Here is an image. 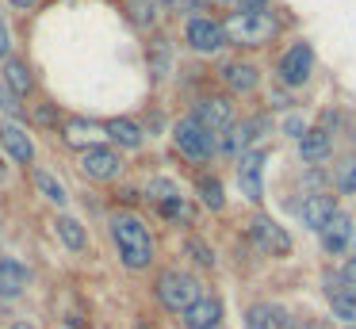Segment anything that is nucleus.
Listing matches in <instances>:
<instances>
[{
	"instance_id": "1",
	"label": "nucleus",
	"mask_w": 356,
	"mask_h": 329,
	"mask_svg": "<svg viewBox=\"0 0 356 329\" xmlns=\"http://www.w3.org/2000/svg\"><path fill=\"white\" fill-rule=\"evenodd\" d=\"M111 237H115L119 260H123L131 272H142V268L154 264V237H149L146 222L131 211L111 214Z\"/></svg>"
},
{
	"instance_id": "2",
	"label": "nucleus",
	"mask_w": 356,
	"mask_h": 329,
	"mask_svg": "<svg viewBox=\"0 0 356 329\" xmlns=\"http://www.w3.org/2000/svg\"><path fill=\"white\" fill-rule=\"evenodd\" d=\"M154 295H157V303H161L165 310L184 314L188 306H192L195 298L203 295V287H200V280H195V275H188V272H177V268H169V272H161V275H157Z\"/></svg>"
},
{
	"instance_id": "3",
	"label": "nucleus",
	"mask_w": 356,
	"mask_h": 329,
	"mask_svg": "<svg viewBox=\"0 0 356 329\" xmlns=\"http://www.w3.org/2000/svg\"><path fill=\"white\" fill-rule=\"evenodd\" d=\"M172 145L180 150V157L195 161V165H207V161L218 153V138L207 134V130L192 119V115L177 119V127H172Z\"/></svg>"
},
{
	"instance_id": "4",
	"label": "nucleus",
	"mask_w": 356,
	"mask_h": 329,
	"mask_svg": "<svg viewBox=\"0 0 356 329\" xmlns=\"http://www.w3.org/2000/svg\"><path fill=\"white\" fill-rule=\"evenodd\" d=\"M276 15L272 12H261V15H230L222 23L226 31V42H238V46H261L276 35Z\"/></svg>"
},
{
	"instance_id": "5",
	"label": "nucleus",
	"mask_w": 356,
	"mask_h": 329,
	"mask_svg": "<svg viewBox=\"0 0 356 329\" xmlns=\"http://www.w3.org/2000/svg\"><path fill=\"white\" fill-rule=\"evenodd\" d=\"M249 237H253V245L261 252H268V257H287V252H291V234H287L276 218H268V214H253Z\"/></svg>"
},
{
	"instance_id": "6",
	"label": "nucleus",
	"mask_w": 356,
	"mask_h": 329,
	"mask_svg": "<svg viewBox=\"0 0 356 329\" xmlns=\"http://www.w3.org/2000/svg\"><path fill=\"white\" fill-rule=\"evenodd\" d=\"M192 119L200 122L207 134H226V130L234 127V104L226 96H203V99H195Z\"/></svg>"
},
{
	"instance_id": "7",
	"label": "nucleus",
	"mask_w": 356,
	"mask_h": 329,
	"mask_svg": "<svg viewBox=\"0 0 356 329\" xmlns=\"http://www.w3.org/2000/svg\"><path fill=\"white\" fill-rule=\"evenodd\" d=\"M184 38H188V46H192L195 54H218L226 46L222 23L211 19V15H192V19L184 23Z\"/></svg>"
},
{
	"instance_id": "8",
	"label": "nucleus",
	"mask_w": 356,
	"mask_h": 329,
	"mask_svg": "<svg viewBox=\"0 0 356 329\" xmlns=\"http://www.w3.org/2000/svg\"><path fill=\"white\" fill-rule=\"evenodd\" d=\"M81 172L96 184H111L123 172V157H119V150H111V145H96V150L81 153Z\"/></svg>"
},
{
	"instance_id": "9",
	"label": "nucleus",
	"mask_w": 356,
	"mask_h": 329,
	"mask_svg": "<svg viewBox=\"0 0 356 329\" xmlns=\"http://www.w3.org/2000/svg\"><path fill=\"white\" fill-rule=\"evenodd\" d=\"M310 73H314V50H310V42L287 46V54L280 58V81L287 88H299V84L310 81Z\"/></svg>"
},
{
	"instance_id": "10",
	"label": "nucleus",
	"mask_w": 356,
	"mask_h": 329,
	"mask_svg": "<svg viewBox=\"0 0 356 329\" xmlns=\"http://www.w3.org/2000/svg\"><path fill=\"white\" fill-rule=\"evenodd\" d=\"M264 161H268L264 150H249L238 157V188H241V195L253 199V203L264 199Z\"/></svg>"
},
{
	"instance_id": "11",
	"label": "nucleus",
	"mask_w": 356,
	"mask_h": 329,
	"mask_svg": "<svg viewBox=\"0 0 356 329\" xmlns=\"http://www.w3.org/2000/svg\"><path fill=\"white\" fill-rule=\"evenodd\" d=\"M62 138H65V145L70 150H96V145H104L108 142V134H104V122H96V119H85V115H73V119H65L62 127Z\"/></svg>"
},
{
	"instance_id": "12",
	"label": "nucleus",
	"mask_w": 356,
	"mask_h": 329,
	"mask_svg": "<svg viewBox=\"0 0 356 329\" xmlns=\"http://www.w3.org/2000/svg\"><path fill=\"white\" fill-rule=\"evenodd\" d=\"M180 318H184V329H215V326H222V298L200 295L184 314H180Z\"/></svg>"
},
{
	"instance_id": "13",
	"label": "nucleus",
	"mask_w": 356,
	"mask_h": 329,
	"mask_svg": "<svg viewBox=\"0 0 356 329\" xmlns=\"http://www.w3.org/2000/svg\"><path fill=\"white\" fill-rule=\"evenodd\" d=\"M0 145H4V153H8L16 165H31L35 161V142L27 138V130L16 127L12 119L0 122Z\"/></svg>"
},
{
	"instance_id": "14",
	"label": "nucleus",
	"mask_w": 356,
	"mask_h": 329,
	"mask_svg": "<svg viewBox=\"0 0 356 329\" xmlns=\"http://www.w3.org/2000/svg\"><path fill=\"white\" fill-rule=\"evenodd\" d=\"M261 127H264V119H241V122H234V127L222 134L218 150H222V153H230V157H241V153H249V150H253L257 130H261Z\"/></svg>"
},
{
	"instance_id": "15",
	"label": "nucleus",
	"mask_w": 356,
	"mask_h": 329,
	"mask_svg": "<svg viewBox=\"0 0 356 329\" xmlns=\"http://www.w3.org/2000/svg\"><path fill=\"white\" fill-rule=\"evenodd\" d=\"M31 283V272H27L24 260L16 257H4L0 260V298H19Z\"/></svg>"
},
{
	"instance_id": "16",
	"label": "nucleus",
	"mask_w": 356,
	"mask_h": 329,
	"mask_svg": "<svg viewBox=\"0 0 356 329\" xmlns=\"http://www.w3.org/2000/svg\"><path fill=\"white\" fill-rule=\"evenodd\" d=\"M104 134H108V142H115L119 150H142V142H146L142 127L134 119H127V115H115V119L104 122Z\"/></svg>"
},
{
	"instance_id": "17",
	"label": "nucleus",
	"mask_w": 356,
	"mask_h": 329,
	"mask_svg": "<svg viewBox=\"0 0 356 329\" xmlns=\"http://www.w3.org/2000/svg\"><path fill=\"white\" fill-rule=\"evenodd\" d=\"M345 275H337V280H325V295H330V306H333V318H341V321H348L353 326L356 321V295H353V287H345Z\"/></svg>"
},
{
	"instance_id": "18",
	"label": "nucleus",
	"mask_w": 356,
	"mask_h": 329,
	"mask_svg": "<svg viewBox=\"0 0 356 329\" xmlns=\"http://www.w3.org/2000/svg\"><path fill=\"white\" fill-rule=\"evenodd\" d=\"M333 195H325V191H314V195H307L299 203V218H302V226L307 230H322L325 222L333 218Z\"/></svg>"
},
{
	"instance_id": "19",
	"label": "nucleus",
	"mask_w": 356,
	"mask_h": 329,
	"mask_svg": "<svg viewBox=\"0 0 356 329\" xmlns=\"http://www.w3.org/2000/svg\"><path fill=\"white\" fill-rule=\"evenodd\" d=\"M318 234H322V249L337 257V252L348 245V237H353V218H348L345 211H333V218L325 222V226L318 230Z\"/></svg>"
},
{
	"instance_id": "20",
	"label": "nucleus",
	"mask_w": 356,
	"mask_h": 329,
	"mask_svg": "<svg viewBox=\"0 0 356 329\" xmlns=\"http://www.w3.org/2000/svg\"><path fill=\"white\" fill-rule=\"evenodd\" d=\"M54 234L62 237V245H65V249H73V252H85L88 249L85 222L73 218V214H58V218H54Z\"/></svg>"
},
{
	"instance_id": "21",
	"label": "nucleus",
	"mask_w": 356,
	"mask_h": 329,
	"mask_svg": "<svg viewBox=\"0 0 356 329\" xmlns=\"http://www.w3.org/2000/svg\"><path fill=\"white\" fill-rule=\"evenodd\" d=\"M222 81L230 92H253L261 84V73L249 61H230V65H222Z\"/></svg>"
},
{
	"instance_id": "22",
	"label": "nucleus",
	"mask_w": 356,
	"mask_h": 329,
	"mask_svg": "<svg viewBox=\"0 0 356 329\" xmlns=\"http://www.w3.org/2000/svg\"><path fill=\"white\" fill-rule=\"evenodd\" d=\"M299 153H302V161H325V157L333 153V138H330V130H322V127L302 130V138H299Z\"/></svg>"
},
{
	"instance_id": "23",
	"label": "nucleus",
	"mask_w": 356,
	"mask_h": 329,
	"mask_svg": "<svg viewBox=\"0 0 356 329\" xmlns=\"http://www.w3.org/2000/svg\"><path fill=\"white\" fill-rule=\"evenodd\" d=\"M4 84H8L16 96H27V92L35 88V77H31V69H27L19 58H8L4 61Z\"/></svg>"
},
{
	"instance_id": "24",
	"label": "nucleus",
	"mask_w": 356,
	"mask_h": 329,
	"mask_svg": "<svg viewBox=\"0 0 356 329\" xmlns=\"http://www.w3.org/2000/svg\"><path fill=\"white\" fill-rule=\"evenodd\" d=\"M35 188H39L42 199H47V203H54V207L70 203V191H65L62 180H58L54 172H47V168H35Z\"/></svg>"
},
{
	"instance_id": "25",
	"label": "nucleus",
	"mask_w": 356,
	"mask_h": 329,
	"mask_svg": "<svg viewBox=\"0 0 356 329\" xmlns=\"http://www.w3.org/2000/svg\"><path fill=\"white\" fill-rule=\"evenodd\" d=\"M195 195H200V203L207 207V211H215V214L226 207L222 180H218V176H200V180H195Z\"/></svg>"
},
{
	"instance_id": "26",
	"label": "nucleus",
	"mask_w": 356,
	"mask_h": 329,
	"mask_svg": "<svg viewBox=\"0 0 356 329\" xmlns=\"http://www.w3.org/2000/svg\"><path fill=\"white\" fill-rule=\"evenodd\" d=\"M276 326H284V314H280L276 306L257 303L245 310V329H276Z\"/></svg>"
},
{
	"instance_id": "27",
	"label": "nucleus",
	"mask_w": 356,
	"mask_h": 329,
	"mask_svg": "<svg viewBox=\"0 0 356 329\" xmlns=\"http://www.w3.org/2000/svg\"><path fill=\"white\" fill-rule=\"evenodd\" d=\"M146 50H149V73H154L157 81H161V77H169V61H172L169 42H165V38H154Z\"/></svg>"
},
{
	"instance_id": "28",
	"label": "nucleus",
	"mask_w": 356,
	"mask_h": 329,
	"mask_svg": "<svg viewBox=\"0 0 356 329\" xmlns=\"http://www.w3.org/2000/svg\"><path fill=\"white\" fill-rule=\"evenodd\" d=\"M131 19H134V27H154L157 0H131Z\"/></svg>"
},
{
	"instance_id": "29",
	"label": "nucleus",
	"mask_w": 356,
	"mask_h": 329,
	"mask_svg": "<svg viewBox=\"0 0 356 329\" xmlns=\"http://www.w3.org/2000/svg\"><path fill=\"white\" fill-rule=\"evenodd\" d=\"M337 188L341 191H356V157H348V161L337 165Z\"/></svg>"
},
{
	"instance_id": "30",
	"label": "nucleus",
	"mask_w": 356,
	"mask_h": 329,
	"mask_svg": "<svg viewBox=\"0 0 356 329\" xmlns=\"http://www.w3.org/2000/svg\"><path fill=\"white\" fill-rule=\"evenodd\" d=\"M188 252H192V260L200 268H215V252L207 249V245L200 241V237H188Z\"/></svg>"
},
{
	"instance_id": "31",
	"label": "nucleus",
	"mask_w": 356,
	"mask_h": 329,
	"mask_svg": "<svg viewBox=\"0 0 356 329\" xmlns=\"http://www.w3.org/2000/svg\"><path fill=\"white\" fill-rule=\"evenodd\" d=\"M35 122H39V127L58 130V127H62V115H58L54 104H39V107H35Z\"/></svg>"
},
{
	"instance_id": "32",
	"label": "nucleus",
	"mask_w": 356,
	"mask_h": 329,
	"mask_svg": "<svg viewBox=\"0 0 356 329\" xmlns=\"http://www.w3.org/2000/svg\"><path fill=\"white\" fill-rule=\"evenodd\" d=\"M0 111L8 115V119H16V115L24 111V107H19V96H16V92H12L4 81H0Z\"/></svg>"
},
{
	"instance_id": "33",
	"label": "nucleus",
	"mask_w": 356,
	"mask_h": 329,
	"mask_svg": "<svg viewBox=\"0 0 356 329\" xmlns=\"http://www.w3.org/2000/svg\"><path fill=\"white\" fill-rule=\"evenodd\" d=\"M268 12V0H234V15H261Z\"/></svg>"
},
{
	"instance_id": "34",
	"label": "nucleus",
	"mask_w": 356,
	"mask_h": 329,
	"mask_svg": "<svg viewBox=\"0 0 356 329\" xmlns=\"http://www.w3.org/2000/svg\"><path fill=\"white\" fill-rule=\"evenodd\" d=\"M8 54H12V31H8V23L0 19V61H8Z\"/></svg>"
},
{
	"instance_id": "35",
	"label": "nucleus",
	"mask_w": 356,
	"mask_h": 329,
	"mask_svg": "<svg viewBox=\"0 0 356 329\" xmlns=\"http://www.w3.org/2000/svg\"><path fill=\"white\" fill-rule=\"evenodd\" d=\"M284 127H287V130H291V134H295V138H302V130H307V127H302V119H299V115H291V119H287V122H284Z\"/></svg>"
},
{
	"instance_id": "36",
	"label": "nucleus",
	"mask_w": 356,
	"mask_h": 329,
	"mask_svg": "<svg viewBox=\"0 0 356 329\" xmlns=\"http://www.w3.org/2000/svg\"><path fill=\"white\" fill-rule=\"evenodd\" d=\"M8 4H12V8H24V12H27V8H35L39 0H8Z\"/></svg>"
},
{
	"instance_id": "37",
	"label": "nucleus",
	"mask_w": 356,
	"mask_h": 329,
	"mask_svg": "<svg viewBox=\"0 0 356 329\" xmlns=\"http://www.w3.org/2000/svg\"><path fill=\"white\" fill-rule=\"evenodd\" d=\"M345 280H356V260H353V264L345 268Z\"/></svg>"
},
{
	"instance_id": "38",
	"label": "nucleus",
	"mask_w": 356,
	"mask_h": 329,
	"mask_svg": "<svg viewBox=\"0 0 356 329\" xmlns=\"http://www.w3.org/2000/svg\"><path fill=\"white\" fill-rule=\"evenodd\" d=\"M12 329H35V326H27V321H16V326H12Z\"/></svg>"
},
{
	"instance_id": "39",
	"label": "nucleus",
	"mask_w": 356,
	"mask_h": 329,
	"mask_svg": "<svg viewBox=\"0 0 356 329\" xmlns=\"http://www.w3.org/2000/svg\"><path fill=\"white\" fill-rule=\"evenodd\" d=\"M215 329H226V326H215Z\"/></svg>"
},
{
	"instance_id": "40",
	"label": "nucleus",
	"mask_w": 356,
	"mask_h": 329,
	"mask_svg": "<svg viewBox=\"0 0 356 329\" xmlns=\"http://www.w3.org/2000/svg\"><path fill=\"white\" fill-rule=\"evenodd\" d=\"M138 329H149V326H138Z\"/></svg>"
},
{
	"instance_id": "41",
	"label": "nucleus",
	"mask_w": 356,
	"mask_h": 329,
	"mask_svg": "<svg viewBox=\"0 0 356 329\" xmlns=\"http://www.w3.org/2000/svg\"><path fill=\"white\" fill-rule=\"evenodd\" d=\"M62 329H70V326H62Z\"/></svg>"
}]
</instances>
